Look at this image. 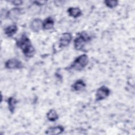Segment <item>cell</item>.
<instances>
[{
  "mask_svg": "<svg viewBox=\"0 0 135 135\" xmlns=\"http://www.w3.org/2000/svg\"><path fill=\"white\" fill-rule=\"evenodd\" d=\"M46 118L49 121L54 122L59 119V114L54 109H50L46 113Z\"/></svg>",
  "mask_w": 135,
  "mask_h": 135,
  "instance_id": "9a60e30c",
  "label": "cell"
},
{
  "mask_svg": "<svg viewBox=\"0 0 135 135\" xmlns=\"http://www.w3.org/2000/svg\"><path fill=\"white\" fill-rule=\"evenodd\" d=\"M89 63V57L86 54H83L76 57L66 69L68 70L81 71Z\"/></svg>",
  "mask_w": 135,
  "mask_h": 135,
  "instance_id": "7a4b0ae2",
  "label": "cell"
},
{
  "mask_svg": "<svg viewBox=\"0 0 135 135\" xmlns=\"http://www.w3.org/2000/svg\"><path fill=\"white\" fill-rule=\"evenodd\" d=\"M86 86V83L82 79L77 80L71 86L72 90L74 91H80L83 90Z\"/></svg>",
  "mask_w": 135,
  "mask_h": 135,
  "instance_id": "7c38bea8",
  "label": "cell"
},
{
  "mask_svg": "<svg viewBox=\"0 0 135 135\" xmlns=\"http://www.w3.org/2000/svg\"><path fill=\"white\" fill-rule=\"evenodd\" d=\"M8 109L11 113H14L16 108V105L17 103V100L13 97H9L6 100Z\"/></svg>",
  "mask_w": 135,
  "mask_h": 135,
  "instance_id": "5bb4252c",
  "label": "cell"
},
{
  "mask_svg": "<svg viewBox=\"0 0 135 135\" xmlns=\"http://www.w3.org/2000/svg\"><path fill=\"white\" fill-rule=\"evenodd\" d=\"M18 31V27L15 24L8 25L4 28V33L7 37H12Z\"/></svg>",
  "mask_w": 135,
  "mask_h": 135,
  "instance_id": "8fae6325",
  "label": "cell"
},
{
  "mask_svg": "<svg viewBox=\"0 0 135 135\" xmlns=\"http://www.w3.org/2000/svg\"><path fill=\"white\" fill-rule=\"evenodd\" d=\"M110 94V90L105 85L99 87L95 93V101H100L107 98Z\"/></svg>",
  "mask_w": 135,
  "mask_h": 135,
  "instance_id": "277c9868",
  "label": "cell"
},
{
  "mask_svg": "<svg viewBox=\"0 0 135 135\" xmlns=\"http://www.w3.org/2000/svg\"><path fill=\"white\" fill-rule=\"evenodd\" d=\"M55 22L52 17H48L43 21L42 29L44 30H49L52 29L54 25Z\"/></svg>",
  "mask_w": 135,
  "mask_h": 135,
  "instance_id": "4fadbf2b",
  "label": "cell"
},
{
  "mask_svg": "<svg viewBox=\"0 0 135 135\" xmlns=\"http://www.w3.org/2000/svg\"><path fill=\"white\" fill-rule=\"evenodd\" d=\"M23 9L20 7H14L6 12V18L12 21H16L22 14Z\"/></svg>",
  "mask_w": 135,
  "mask_h": 135,
  "instance_id": "8992f818",
  "label": "cell"
},
{
  "mask_svg": "<svg viewBox=\"0 0 135 135\" xmlns=\"http://www.w3.org/2000/svg\"><path fill=\"white\" fill-rule=\"evenodd\" d=\"M43 21L41 19L36 18L33 19L30 23V28L31 31L35 33H37L42 29Z\"/></svg>",
  "mask_w": 135,
  "mask_h": 135,
  "instance_id": "ba28073f",
  "label": "cell"
},
{
  "mask_svg": "<svg viewBox=\"0 0 135 135\" xmlns=\"http://www.w3.org/2000/svg\"><path fill=\"white\" fill-rule=\"evenodd\" d=\"M69 15L73 18H76L82 15V11L78 7H70L67 9Z\"/></svg>",
  "mask_w": 135,
  "mask_h": 135,
  "instance_id": "30bf717a",
  "label": "cell"
},
{
  "mask_svg": "<svg viewBox=\"0 0 135 135\" xmlns=\"http://www.w3.org/2000/svg\"><path fill=\"white\" fill-rule=\"evenodd\" d=\"M64 131V128L61 125H58L49 128L45 131V134L49 135H57L62 133Z\"/></svg>",
  "mask_w": 135,
  "mask_h": 135,
  "instance_id": "9c48e42d",
  "label": "cell"
},
{
  "mask_svg": "<svg viewBox=\"0 0 135 135\" xmlns=\"http://www.w3.org/2000/svg\"><path fill=\"white\" fill-rule=\"evenodd\" d=\"M72 40V35L70 32H65L62 33L59 39V46L63 48L67 47L71 43Z\"/></svg>",
  "mask_w": 135,
  "mask_h": 135,
  "instance_id": "52a82bcc",
  "label": "cell"
},
{
  "mask_svg": "<svg viewBox=\"0 0 135 135\" xmlns=\"http://www.w3.org/2000/svg\"><path fill=\"white\" fill-rule=\"evenodd\" d=\"M105 5L109 8H114L116 7L118 4L119 2L118 1H109L106 0L103 2Z\"/></svg>",
  "mask_w": 135,
  "mask_h": 135,
  "instance_id": "2e32d148",
  "label": "cell"
},
{
  "mask_svg": "<svg viewBox=\"0 0 135 135\" xmlns=\"http://www.w3.org/2000/svg\"><path fill=\"white\" fill-rule=\"evenodd\" d=\"M91 37L85 32L79 34L75 38L73 42L74 49L77 51H82L86 44L91 40Z\"/></svg>",
  "mask_w": 135,
  "mask_h": 135,
  "instance_id": "3957f363",
  "label": "cell"
},
{
  "mask_svg": "<svg viewBox=\"0 0 135 135\" xmlns=\"http://www.w3.org/2000/svg\"><path fill=\"white\" fill-rule=\"evenodd\" d=\"M46 1H35L33 2V4L37 6H41L45 5L46 3Z\"/></svg>",
  "mask_w": 135,
  "mask_h": 135,
  "instance_id": "e0dca14e",
  "label": "cell"
},
{
  "mask_svg": "<svg viewBox=\"0 0 135 135\" xmlns=\"http://www.w3.org/2000/svg\"><path fill=\"white\" fill-rule=\"evenodd\" d=\"M16 46L22 51L24 55L27 58H32L35 53V50L30 39L25 34H23L16 41Z\"/></svg>",
  "mask_w": 135,
  "mask_h": 135,
  "instance_id": "6da1fadb",
  "label": "cell"
},
{
  "mask_svg": "<svg viewBox=\"0 0 135 135\" xmlns=\"http://www.w3.org/2000/svg\"><path fill=\"white\" fill-rule=\"evenodd\" d=\"M11 3L13 5H14L16 6H18L23 4V1H16H16H11Z\"/></svg>",
  "mask_w": 135,
  "mask_h": 135,
  "instance_id": "ac0fdd59",
  "label": "cell"
},
{
  "mask_svg": "<svg viewBox=\"0 0 135 135\" xmlns=\"http://www.w3.org/2000/svg\"><path fill=\"white\" fill-rule=\"evenodd\" d=\"M5 68L8 70L21 69L23 68V63L18 59L16 58H12L5 61L4 64Z\"/></svg>",
  "mask_w": 135,
  "mask_h": 135,
  "instance_id": "5b68a950",
  "label": "cell"
}]
</instances>
